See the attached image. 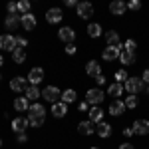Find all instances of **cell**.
<instances>
[{"instance_id":"cell-1","label":"cell","mask_w":149,"mask_h":149,"mask_svg":"<svg viewBox=\"0 0 149 149\" xmlns=\"http://www.w3.org/2000/svg\"><path fill=\"white\" fill-rule=\"evenodd\" d=\"M44 119H46V107L42 103L30 105V109H28V121H30V125L40 127L44 123Z\"/></svg>"},{"instance_id":"cell-2","label":"cell","mask_w":149,"mask_h":149,"mask_svg":"<svg viewBox=\"0 0 149 149\" xmlns=\"http://www.w3.org/2000/svg\"><path fill=\"white\" fill-rule=\"evenodd\" d=\"M42 97L54 105V103H58V100L62 97V92L58 90L56 86H48V88H44V92H42Z\"/></svg>"},{"instance_id":"cell-3","label":"cell","mask_w":149,"mask_h":149,"mask_svg":"<svg viewBox=\"0 0 149 149\" xmlns=\"http://www.w3.org/2000/svg\"><path fill=\"white\" fill-rule=\"evenodd\" d=\"M125 90L129 92V95H135L143 90V80L141 78H127L125 81Z\"/></svg>"},{"instance_id":"cell-4","label":"cell","mask_w":149,"mask_h":149,"mask_svg":"<svg viewBox=\"0 0 149 149\" xmlns=\"http://www.w3.org/2000/svg\"><path fill=\"white\" fill-rule=\"evenodd\" d=\"M86 102L92 103V105L102 103L103 102V92L100 90V88H92V90H88V93H86Z\"/></svg>"},{"instance_id":"cell-5","label":"cell","mask_w":149,"mask_h":149,"mask_svg":"<svg viewBox=\"0 0 149 149\" xmlns=\"http://www.w3.org/2000/svg\"><path fill=\"white\" fill-rule=\"evenodd\" d=\"M121 52H123V48H121V46H107L105 50H103L102 56H103L105 62H111V60H117Z\"/></svg>"},{"instance_id":"cell-6","label":"cell","mask_w":149,"mask_h":149,"mask_svg":"<svg viewBox=\"0 0 149 149\" xmlns=\"http://www.w3.org/2000/svg\"><path fill=\"white\" fill-rule=\"evenodd\" d=\"M0 48H2V50H8V52H14V50L18 48L16 38H14V36H8V34L0 36Z\"/></svg>"},{"instance_id":"cell-7","label":"cell","mask_w":149,"mask_h":149,"mask_svg":"<svg viewBox=\"0 0 149 149\" xmlns=\"http://www.w3.org/2000/svg\"><path fill=\"white\" fill-rule=\"evenodd\" d=\"M76 10H78V16L80 18H90V16H93V6L90 2H78Z\"/></svg>"},{"instance_id":"cell-8","label":"cell","mask_w":149,"mask_h":149,"mask_svg":"<svg viewBox=\"0 0 149 149\" xmlns=\"http://www.w3.org/2000/svg\"><path fill=\"white\" fill-rule=\"evenodd\" d=\"M26 80L30 81V86H38L40 81L44 80V70H42V68H32Z\"/></svg>"},{"instance_id":"cell-9","label":"cell","mask_w":149,"mask_h":149,"mask_svg":"<svg viewBox=\"0 0 149 149\" xmlns=\"http://www.w3.org/2000/svg\"><path fill=\"white\" fill-rule=\"evenodd\" d=\"M58 36H60V40H64V42H66V46H68V44H74V40H76V32H74L70 26L62 28V30L58 32Z\"/></svg>"},{"instance_id":"cell-10","label":"cell","mask_w":149,"mask_h":149,"mask_svg":"<svg viewBox=\"0 0 149 149\" xmlns=\"http://www.w3.org/2000/svg\"><path fill=\"white\" fill-rule=\"evenodd\" d=\"M133 133H137V135H147L149 133V121L147 119H137V121L133 123Z\"/></svg>"},{"instance_id":"cell-11","label":"cell","mask_w":149,"mask_h":149,"mask_svg":"<svg viewBox=\"0 0 149 149\" xmlns=\"http://www.w3.org/2000/svg\"><path fill=\"white\" fill-rule=\"evenodd\" d=\"M62 18H64V14H62V10H60V8H50V10L46 12V20L50 24L62 22Z\"/></svg>"},{"instance_id":"cell-12","label":"cell","mask_w":149,"mask_h":149,"mask_svg":"<svg viewBox=\"0 0 149 149\" xmlns=\"http://www.w3.org/2000/svg\"><path fill=\"white\" fill-rule=\"evenodd\" d=\"M4 24H6L8 30H16V28L22 24V16H18V14H8L6 20H4Z\"/></svg>"},{"instance_id":"cell-13","label":"cell","mask_w":149,"mask_h":149,"mask_svg":"<svg viewBox=\"0 0 149 149\" xmlns=\"http://www.w3.org/2000/svg\"><path fill=\"white\" fill-rule=\"evenodd\" d=\"M26 88H28V80H24V78H14L10 80V90L12 92H26Z\"/></svg>"},{"instance_id":"cell-14","label":"cell","mask_w":149,"mask_h":149,"mask_svg":"<svg viewBox=\"0 0 149 149\" xmlns=\"http://www.w3.org/2000/svg\"><path fill=\"white\" fill-rule=\"evenodd\" d=\"M125 8H127V4H123L121 0H113V2L109 4V12H111L113 16H121V14L125 12Z\"/></svg>"},{"instance_id":"cell-15","label":"cell","mask_w":149,"mask_h":149,"mask_svg":"<svg viewBox=\"0 0 149 149\" xmlns=\"http://www.w3.org/2000/svg\"><path fill=\"white\" fill-rule=\"evenodd\" d=\"M28 119H24V117H16L14 121H12V129L16 131V133H24V129L28 127Z\"/></svg>"},{"instance_id":"cell-16","label":"cell","mask_w":149,"mask_h":149,"mask_svg":"<svg viewBox=\"0 0 149 149\" xmlns=\"http://www.w3.org/2000/svg\"><path fill=\"white\" fill-rule=\"evenodd\" d=\"M81 135H92L93 131H95V123L93 121H81L80 125H78Z\"/></svg>"},{"instance_id":"cell-17","label":"cell","mask_w":149,"mask_h":149,"mask_svg":"<svg viewBox=\"0 0 149 149\" xmlns=\"http://www.w3.org/2000/svg\"><path fill=\"white\" fill-rule=\"evenodd\" d=\"M119 62H121L123 66H131V64H135V54H133V52L123 50V52L119 54Z\"/></svg>"},{"instance_id":"cell-18","label":"cell","mask_w":149,"mask_h":149,"mask_svg":"<svg viewBox=\"0 0 149 149\" xmlns=\"http://www.w3.org/2000/svg\"><path fill=\"white\" fill-rule=\"evenodd\" d=\"M86 74L88 76H92V78H97L102 72H100V64L95 62V60H92V62H88V66H86Z\"/></svg>"},{"instance_id":"cell-19","label":"cell","mask_w":149,"mask_h":149,"mask_svg":"<svg viewBox=\"0 0 149 149\" xmlns=\"http://www.w3.org/2000/svg\"><path fill=\"white\" fill-rule=\"evenodd\" d=\"M66 111H68V105H66L64 102H58V103L52 105V113H54V117H64Z\"/></svg>"},{"instance_id":"cell-20","label":"cell","mask_w":149,"mask_h":149,"mask_svg":"<svg viewBox=\"0 0 149 149\" xmlns=\"http://www.w3.org/2000/svg\"><path fill=\"white\" fill-rule=\"evenodd\" d=\"M90 121H93V123H102L103 121V111L97 105H93L92 109H90Z\"/></svg>"},{"instance_id":"cell-21","label":"cell","mask_w":149,"mask_h":149,"mask_svg":"<svg viewBox=\"0 0 149 149\" xmlns=\"http://www.w3.org/2000/svg\"><path fill=\"white\" fill-rule=\"evenodd\" d=\"M123 109H125V103L121 102V100H115V102L109 105V113L111 115H121Z\"/></svg>"},{"instance_id":"cell-22","label":"cell","mask_w":149,"mask_h":149,"mask_svg":"<svg viewBox=\"0 0 149 149\" xmlns=\"http://www.w3.org/2000/svg\"><path fill=\"white\" fill-rule=\"evenodd\" d=\"M95 131H97L100 137H109V135H111V125L105 123V121H102V123H97V129H95Z\"/></svg>"},{"instance_id":"cell-23","label":"cell","mask_w":149,"mask_h":149,"mask_svg":"<svg viewBox=\"0 0 149 149\" xmlns=\"http://www.w3.org/2000/svg\"><path fill=\"white\" fill-rule=\"evenodd\" d=\"M14 109L16 111H26V109H30V103L26 97H16L14 100Z\"/></svg>"},{"instance_id":"cell-24","label":"cell","mask_w":149,"mask_h":149,"mask_svg":"<svg viewBox=\"0 0 149 149\" xmlns=\"http://www.w3.org/2000/svg\"><path fill=\"white\" fill-rule=\"evenodd\" d=\"M40 95H42V92L38 90V86H28V88H26V100H28V102H30V100H38Z\"/></svg>"},{"instance_id":"cell-25","label":"cell","mask_w":149,"mask_h":149,"mask_svg":"<svg viewBox=\"0 0 149 149\" xmlns=\"http://www.w3.org/2000/svg\"><path fill=\"white\" fill-rule=\"evenodd\" d=\"M105 42H107V46H119V34L111 30V32H107L105 34Z\"/></svg>"},{"instance_id":"cell-26","label":"cell","mask_w":149,"mask_h":149,"mask_svg":"<svg viewBox=\"0 0 149 149\" xmlns=\"http://www.w3.org/2000/svg\"><path fill=\"white\" fill-rule=\"evenodd\" d=\"M22 26L26 28V30H32V28L36 26V18L32 16V14H30V12H28V14H24V16H22Z\"/></svg>"},{"instance_id":"cell-27","label":"cell","mask_w":149,"mask_h":149,"mask_svg":"<svg viewBox=\"0 0 149 149\" xmlns=\"http://www.w3.org/2000/svg\"><path fill=\"white\" fill-rule=\"evenodd\" d=\"M107 93H109V95H113L115 100H119V95L123 93V86H121V84H111V86H109V90H107Z\"/></svg>"},{"instance_id":"cell-28","label":"cell","mask_w":149,"mask_h":149,"mask_svg":"<svg viewBox=\"0 0 149 149\" xmlns=\"http://www.w3.org/2000/svg\"><path fill=\"white\" fill-rule=\"evenodd\" d=\"M76 97H78V95H76L74 90H66V92H62V102L66 103V105L72 103V102H76Z\"/></svg>"},{"instance_id":"cell-29","label":"cell","mask_w":149,"mask_h":149,"mask_svg":"<svg viewBox=\"0 0 149 149\" xmlns=\"http://www.w3.org/2000/svg\"><path fill=\"white\" fill-rule=\"evenodd\" d=\"M12 60H14L16 64H22L24 60H26V54H24V50H22V48H16V50L12 52Z\"/></svg>"},{"instance_id":"cell-30","label":"cell","mask_w":149,"mask_h":149,"mask_svg":"<svg viewBox=\"0 0 149 149\" xmlns=\"http://www.w3.org/2000/svg\"><path fill=\"white\" fill-rule=\"evenodd\" d=\"M88 34L92 36V38L102 36V26H100V24H90V26H88Z\"/></svg>"},{"instance_id":"cell-31","label":"cell","mask_w":149,"mask_h":149,"mask_svg":"<svg viewBox=\"0 0 149 149\" xmlns=\"http://www.w3.org/2000/svg\"><path fill=\"white\" fill-rule=\"evenodd\" d=\"M127 78H129V76H127V72H125V70H117V72H115V84L127 81Z\"/></svg>"},{"instance_id":"cell-32","label":"cell","mask_w":149,"mask_h":149,"mask_svg":"<svg viewBox=\"0 0 149 149\" xmlns=\"http://www.w3.org/2000/svg\"><path fill=\"white\" fill-rule=\"evenodd\" d=\"M28 10H30V2L28 0H20L18 2V12H22V16H24V14H28Z\"/></svg>"},{"instance_id":"cell-33","label":"cell","mask_w":149,"mask_h":149,"mask_svg":"<svg viewBox=\"0 0 149 149\" xmlns=\"http://www.w3.org/2000/svg\"><path fill=\"white\" fill-rule=\"evenodd\" d=\"M123 103H125V107H129V109H133V107L137 105V97H135V95H127V100H125Z\"/></svg>"},{"instance_id":"cell-34","label":"cell","mask_w":149,"mask_h":149,"mask_svg":"<svg viewBox=\"0 0 149 149\" xmlns=\"http://www.w3.org/2000/svg\"><path fill=\"white\" fill-rule=\"evenodd\" d=\"M6 8H8V14H16V12H18V4H16V2H8Z\"/></svg>"},{"instance_id":"cell-35","label":"cell","mask_w":149,"mask_h":149,"mask_svg":"<svg viewBox=\"0 0 149 149\" xmlns=\"http://www.w3.org/2000/svg\"><path fill=\"white\" fill-rule=\"evenodd\" d=\"M127 8H131V10H139V8H141V2H139V0H131V2L127 4Z\"/></svg>"},{"instance_id":"cell-36","label":"cell","mask_w":149,"mask_h":149,"mask_svg":"<svg viewBox=\"0 0 149 149\" xmlns=\"http://www.w3.org/2000/svg\"><path fill=\"white\" fill-rule=\"evenodd\" d=\"M16 44H18V48H24V46H28V40L22 38V36H16Z\"/></svg>"},{"instance_id":"cell-37","label":"cell","mask_w":149,"mask_h":149,"mask_svg":"<svg viewBox=\"0 0 149 149\" xmlns=\"http://www.w3.org/2000/svg\"><path fill=\"white\" fill-rule=\"evenodd\" d=\"M135 46H137V44H135L133 40H127V42H125V50H127V52H133Z\"/></svg>"},{"instance_id":"cell-38","label":"cell","mask_w":149,"mask_h":149,"mask_svg":"<svg viewBox=\"0 0 149 149\" xmlns=\"http://www.w3.org/2000/svg\"><path fill=\"white\" fill-rule=\"evenodd\" d=\"M80 111H90V103H88V102H81L80 103Z\"/></svg>"},{"instance_id":"cell-39","label":"cell","mask_w":149,"mask_h":149,"mask_svg":"<svg viewBox=\"0 0 149 149\" xmlns=\"http://www.w3.org/2000/svg\"><path fill=\"white\" fill-rule=\"evenodd\" d=\"M66 54H76V46L74 44H68L66 46Z\"/></svg>"},{"instance_id":"cell-40","label":"cell","mask_w":149,"mask_h":149,"mask_svg":"<svg viewBox=\"0 0 149 149\" xmlns=\"http://www.w3.org/2000/svg\"><path fill=\"white\" fill-rule=\"evenodd\" d=\"M26 133H18V143H26Z\"/></svg>"},{"instance_id":"cell-41","label":"cell","mask_w":149,"mask_h":149,"mask_svg":"<svg viewBox=\"0 0 149 149\" xmlns=\"http://www.w3.org/2000/svg\"><path fill=\"white\" fill-rule=\"evenodd\" d=\"M95 81H97V84H100V86H103V84H105V78H103L102 74H100V76H97V78H95Z\"/></svg>"},{"instance_id":"cell-42","label":"cell","mask_w":149,"mask_h":149,"mask_svg":"<svg viewBox=\"0 0 149 149\" xmlns=\"http://www.w3.org/2000/svg\"><path fill=\"white\" fill-rule=\"evenodd\" d=\"M141 80H143V84H145V81L149 84V70H145V72H143V78H141Z\"/></svg>"},{"instance_id":"cell-43","label":"cell","mask_w":149,"mask_h":149,"mask_svg":"<svg viewBox=\"0 0 149 149\" xmlns=\"http://www.w3.org/2000/svg\"><path fill=\"white\" fill-rule=\"evenodd\" d=\"M123 135H125V137H129V135H133V129H131V127H127V129H123Z\"/></svg>"},{"instance_id":"cell-44","label":"cell","mask_w":149,"mask_h":149,"mask_svg":"<svg viewBox=\"0 0 149 149\" xmlns=\"http://www.w3.org/2000/svg\"><path fill=\"white\" fill-rule=\"evenodd\" d=\"M119 149H133V145H131V143H123Z\"/></svg>"},{"instance_id":"cell-45","label":"cell","mask_w":149,"mask_h":149,"mask_svg":"<svg viewBox=\"0 0 149 149\" xmlns=\"http://www.w3.org/2000/svg\"><path fill=\"white\" fill-rule=\"evenodd\" d=\"M66 4H68V6H78V2H76V0H66Z\"/></svg>"},{"instance_id":"cell-46","label":"cell","mask_w":149,"mask_h":149,"mask_svg":"<svg viewBox=\"0 0 149 149\" xmlns=\"http://www.w3.org/2000/svg\"><path fill=\"white\" fill-rule=\"evenodd\" d=\"M2 64H4V60H2V54H0V68H2Z\"/></svg>"},{"instance_id":"cell-47","label":"cell","mask_w":149,"mask_h":149,"mask_svg":"<svg viewBox=\"0 0 149 149\" xmlns=\"http://www.w3.org/2000/svg\"><path fill=\"white\" fill-rule=\"evenodd\" d=\"M0 147H2V139H0Z\"/></svg>"},{"instance_id":"cell-48","label":"cell","mask_w":149,"mask_h":149,"mask_svg":"<svg viewBox=\"0 0 149 149\" xmlns=\"http://www.w3.org/2000/svg\"><path fill=\"white\" fill-rule=\"evenodd\" d=\"M92 149H97V147H92Z\"/></svg>"},{"instance_id":"cell-49","label":"cell","mask_w":149,"mask_h":149,"mask_svg":"<svg viewBox=\"0 0 149 149\" xmlns=\"http://www.w3.org/2000/svg\"><path fill=\"white\" fill-rule=\"evenodd\" d=\"M0 80H2V76H0Z\"/></svg>"}]
</instances>
